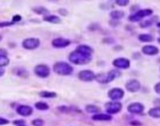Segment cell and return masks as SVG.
Segmentation results:
<instances>
[{
    "instance_id": "1",
    "label": "cell",
    "mask_w": 160,
    "mask_h": 126,
    "mask_svg": "<svg viewBox=\"0 0 160 126\" xmlns=\"http://www.w3.org/2000/svg\"><path fill=\"white\" fill-rule=\"evenodd\" d=\"M70 62L74 63L75 65H86L90 63L92 59L91 55H86L76 50L73 51L68 56Z\"/></svg>"
},
{
    "instance_id": "2",
    "label": "cell",
    "mask_w": 160,
    "mask_h": 126,
    "mask_svg": "<svg viewBox=\"0 0 160 126\" xmlns=\"http://www.w3.org/2000/svg\"><path fill=\"white\" fill-rule=\"evenodd\" d=\"M53 71L59 75L62 76H67L71 75L74 72V68L69 63L64 62V61H58L56 62L54 66H53Z\"/></svg>"
},
{
    "instance_id": "3",
    "label": "cell",
    "mask_w": 160,
    "mask_h": 126,
    "mask_svg": "<svg viewBox=\"0 0 160 126\" xmlns=\"http://www.w3.org/2000/svg\"><path fill=\"white\" fill-rule=\"evenodd\" d=\"M120 76H121V73L118 70H111L106 74L103 73L95 75V80L101 84H109Z\"/></svg>"
},
{
    "instance_id": "4",
    "label": "cell",
    "mask_w": 160,
    "mask_h": 126,
    "mask_svg": "<svg viewBox=\"0 0 160 126\" xmlns=\"http://www.w3.org/2000/svg\"><path fill=\"white\" fill-rule=\"evenodd\" d=\"M153 14V10L151 9H143V10H138L137 12H134L133 14H131L128 17V20L130 22H140L142 19L151 16Z\"/></svg>"
},
{
    "instance_id": "5",
    "label": "cell",
    "mask_w": 160,
    "mask_h": 126,
    "mask_svg": "<svg viewBox=\"0 0 160 126\" xmlns=\"http://www.w3.org/2000/svg\"><path fill=\"white\" fill-rule=\"evenodd\" d=\"M104 108L105 111L109 115H114V114H118L122 108H123V104L120 102H108L104 104Z\"/></svg>"
},
{
    "instance_id": "6",
    "label": "cell",
    "mask_w": 160,
    "mask_h": 126,
    "mask_svg": "<svg viewBox=\"0 0 160 126\" xmlns=\"http://www.w3.org/2000/svg\"><path fill=\"white\" fill-rule=\"evenodd\" d=\"M34 74L40 78H46L50 75V68L45 64L36 65L34 68Z\"/></svg>"
},
{
    "instance_id": "7",
    "label": "cell",
    "mask_w": 160,
    "mask_h": 126,
    "mask_svg": "<svg viewBox=\"0 0 160 126\" xmlns=\"http://www.w3.org/2000/svg\"><path fill=\"white\" fill-rule=\"evenodd\" d=\"M41 44V41L37 38H27L23 41L22 46L27 50H35Z\"/></svg>"
},
{
    "instance_id": "8",
    "label": "cell",
    "mask_w": 160,
    "mask_h": 126,
    "mask_svg": "<svg viewBox=\"0 0 160 126\" xmlns=\"http://www.w3.org/2000/svg\"><path fill=\"white\" fill-rule=\"evenodd\" d=\"M108 96L113 102H118V101H120L121 99L124 98V90L123 89H121V88H114V89H111L108 92Z\"/></svg>"
},
{
    "instance_id": "9",
    "label": "cell",
    "mask_w": 160,
    "mask_h": 126,
    "mask_svg": "<svg viewBox=\"0 0 160 126\" xmlns=\"http://www.w3.org/2000/svg\"><path fill=\"white\" fill-rule=\"evenodd\" d=\"M112 64L118 69L126 70L130 67V60L125 57H119L112 61Z\"/></svg>"
},
{
    "instance_id": "10",
    "label": "cell",
    "mask_w": 160,
    "mask_h": 126,
    "mask_svg": "<svg viewBox=\"0 0 160 126\" xmlns=\"http://www.w3.org/2000/svg\"><path fill=\"white\" fill-rule=\"evenodd\" d=\"M95 75H96L90 70H83V71L79 72L78 78H79V80L84 81V82H90L95 79Z\"/></svg>"
},
{
    "instance_id": "11",
    "label": "cell",
    "mask_w": 160,
    "mask_h": 126,
    "mask_svg": "<svg viewBox=\"0 0 160 126\" xmlns=\"http://www.w3.org/2000/svg\"><path fill=\"white\" fill-rule=\"evenodd\" d=\"M140 88H141L140 82L137 79H131V80L127 81L125 84L126 90H128L129 92H132V93L138 92L140 90Z\"/></svg>"
},
{
    "instance_id": "12",
    "label": "cell",
    "mask_w": 160,
    "mask_h": 126,
    "mask_svg": "<svg viewBox=\"0 0 160 126\" xmlns=\"http://www.w3.org/2000/svg\"><path fill=\"white\" fill-rule=\"evenodd\" d=\"M127 110L131 114H141L144 111V105L138 102L132 103L127 106Z\"/></svg>"
},
{
    "instance_id": "13",
    "label": "cell",
    "mask_w": 160,
    "mask_h": 126,
    "mask_svg": "<svg viewBox=\"0 0 160 126\" xmlns=\"http://www.w3.org/2000/svg\"><path fill=\"white\" fill-rule=\"evenodd\" d=\"M16 112H17V114H19L22 117H29L33 113V108L29 105L21 104L16 108Z\"/></svg>"
},
{
    "instance_id": "14",
    "label": "cell",
    "mask_w": 160,
    "mask_h": 126,
    "mask_svg": "<svg viewBox=\"0 0 160 126\" xmlns=\"http://www.w3.org/2000/svg\"><path fill=\"white\" fill-rule=\"evenodd\" d=\"M71 44V41L64 38H56L52 41V45L55 48H65Z\"/></svg>"
},
{
    "instance_id": "15",
    "label": "cell",
    "mask_w": 160,
    "mask_h": 126,
    "mask_svg": "<svg viewBox=\"0 0 160 126\" xmlns=\"http://www.w3.org/2000/svg\"><path fill=\"white\" fill-rule=\"evenodd\" d=\"M142 53L146 56H155L159 53V50L156 46L154 45H151V44H147L144 45L141 49Z\"/></svg>"
},
{
    "instance_id": "16",
    "label": "cell",
    "mask_w": 160,
    "mask_h": 126,
    "mask_svg": "<svg viewBox=\"0 0 160 126\" xmlns=\"http://www.w3.org/2000/svg\"><path fill=\"white\" fill-rule=\"evenodd\" d=\"M91 119L95 121H109L112 119V117L109 114H103V113H98L94 114Z\"/></svg>"
},
{
    "instance_id": "17",
    "label": "cell",
    "mask_w": 160,
    "mask_h": 126,
    "mask_svg": "<svg viewBox=\"0 0 160 126\" xmlns=\"http://www.w3.org/2000/svg\"><path fill=\"white\" fill-rule=\"evenodd\" d=\"M43 21L48 22L50 24H61V19L57 15H45L43 17Z\"/></svg>"
},
{
    "instance_id": "18",
    "label": "cell",
    "mask_w": 160,
    "mask_h": 126,
    "mask_svg": "<svg viewBox=\"0 0 160 126\" xmlns=\"http://www.w3.org/2000/svg\"><path fill=\"white\" fill-rule=\"evenodd\" d=\"M75 50L78 51V52H81L83 54H86V55H91L93 53L92 48L90 47L89 45H86V44H80V45H78Z\"/></svg>"
},
{
    "instance_id": "19",
    "label": "cell",
    "mask_w": 160,
    "mask_h": 126,
    "mask_svg": "<svg viewBox=\"0 0 160 126\" xmlns=\"http://www.w3.org/2000/svg\"><path fill=\"white\" fill-rule=\"evenodd\" d=\"M13 73H14V75H18V76H20L22 78H27L28 75H29V73L26 69L20 68V67L14 68L13 69Z\"/></svg>"
},
{
    "instance_id": "20",
    "label": "cell",
    "mask_w": 160,
    "mask_h": 126,
    "mask_svg": "<svg viewBox=\"0 0 160 126\" xmlns=\"http://www.w3.org/2000/svg\"><path fill=\"white\" fill-rule=\"evenodd\" d=\"M58 109L61 111V112H63V113H76V112H80V110L76 107H73V106H59Z\"/></svg>"
},
{
    "instance_id": "21",
    "label": "cell",
    "mask_w": 160,
    "mask_h": 126,
    "mask_svg": "<svg viewBox=\"0 0 160 126\" xmlns=\"http://www.w3.org/2000/svg\"><path fill=\"white\" fill-rule=\"evenodd\" d=\"M109 15L114 21H118V20H121L122 18L124 17V12H123V11H112Z\"/></svg>"
},
{
    "instance_id": "22",
    "label": "cell",
    "mask_w": 160,
    "mask_h": 126,
    "mask_svg": "<svg viewBox=\"0 0 160 126\" xmlns=\"http://www.w3.org/2000/svg\"><path fill=\"white\" fill-rule=\"evenodd\" d=\"M148 115L153 119H160V106L151 108L148 111Z\"/></svg>"
},
{
    "instance_id": "23",
    "label": "cell",
    "mask_w": 160,
    "mask_h": 126,
    "mask_svg": "<svg viewBox=\"0 0 160 126\" xmlns=\"http://www.w3.org/2000/svg\"><path fill=\"white\" fill-rule=\"evenodd\" d=\"M40 97L41 98H46V99H51V98H56L58 96L57 92H53V91H46L42 90L39 93Z\"/></svg>"
},
{
    "instance_id": "24",
    "label": "cell",
    "mask_w": 160,
    "mask_h": 126,
    "mask_svg": "<svg viewBox=\"0 0 160 126\" xmlns=\"http://www.w3.org/2000/svg\"><path fill=\"white\" fill-rule=\"evenodd\" d=\"M85 109L88 113H92V114H98L101 110L100 107L95 104H88V105H86Z\"/></svg>"
},
{
    "instance_id": "25",
    "label": "cell",
    "mask_w": 160,
    "mask_h": 126,
    "mask_svg": "<svg viewBox=\"0 0 160 126\" xmlns=\"http://www.w3.org/2000/svg\"><path fill=\"white\" fill-rule=\"evenodd\" d=\"M10 58L6 55H0V68H4L10 64Z\"/></svg>"
},
{
    "instance_id": "26",
    "label": "cell",
    "mask_w": 160,
    "mask_h": 126,
    "mask_svg": "<svg viewBox=\"0 0 160 126\" xmlns=\"http://www.w3.org/2000/svg\"><path fill=\"white\" fill-rule=\"evenodd\" d=\"M138 40L142 42H151L154 40V38L151 34H140L138 35Z\"/></svg>"
},
{
    "instance_id": "27",
    "label": "cell",
    "mask_w": 160,
    "mask_h": 126,
    "mask_svg": "<svg viewBox=\"0 0 160 126\" xmlns=\"http://www.w3.org/2000/svg\"><path fill=\"white\" fill-rule=\"evenodd\" d=\"M35 107L38 109V110H41V111H45V110H48L49 109V104L44 103V102H37L35 104Z\"/></svg>"
},
{
    "instance_id": "28",
    "label": "cell",
    "mask_w": 160,
    "mask_h": 126,
    "mask_svg": "<svg viewBox=\"0 0 160 126\" xmlns=\"http://www.w3.org/2000/svg\"><path fill=\"white\" fill-rule=\"evenodd\" d=\"M32 11L36 13V14H46L48 12V10L45 9L44 7L41 6H38V7H34L32 9Z\"/></svg>"
},
{
    "instance_id": "29",
    "label": "cell",
    "mask_w": 160,
    "mask_h": 126,
    "mask_svg": "<svg viewBox=\"0 0 160 126\" xmlns=\"http://www.w3.org/2000/svg\"><path fill=\"white\" fill-rule=\"evenodd\" d=\"M153 20H154V18H153V19H148V20H142V22H140V27H142V28H147V27H151V26L153 24Z\"/></svg>"
},
{
    "instance_id": "30",
    "label": "cell",
    "mask_w": 160,
    "mask_h": 126,
    "mask_svg": "<svg viewBox=\"0 0 160 126\" xmlns=\"http://www.w3.org/2000/svg\"><path fill=\"white\" fill-rule=\"evenodd\" d=\"M116 4L120 7H125L129 4V0H117Z\"/></svg>"
},
{
    "instance_id": "31",
    "label": "cell",
    "mask_w": 160,
    "mask_h": 126,
    "mask_svg": "<svg viewBox=\"0 0 160 126\" xmlns=\"http://www.w3.org/2000/svg\"><path fill=\"white\" fill-rule=\"evenodd\" d=\"M44 124V121L41 119H36L32 121L33 126H42Z\"/></svg>"
},
{
    "instance_id": "32",
    "label": "cell",
    "mask_w": 160,
    "mask_h": 126,
    "mask_svg": "<svg viewBox=\"0 0 160 126\" xmlns=\"http://www.w3.org/2000/svg\"><path fill=\"white\" fill-rule=\"evenodd\" d=\"M12 123L16 126H25L26 125V120L25 119H15L12 121Z\"/></svg>"
},
{
    "instance_id": "33",
    "label": "cell",
    "mask_w": 160,
    "mask_h": 126,
    "mask_svg": "<svg viewBox=\"0 0 160 126\" xmlns=\"http://www.w3.org/2000/svg\"><path fill=\"white\" fill-rule=\"evenodd\" d=\"M12 25H14V23H12V22H8V21L0 22V28H2V27H11Z\"/></svg>"
},
{
    "instance_id": "34",
    "label": "cell",
    "mask_w": 160,
    "mask_h": 126,
    "mask_svg": "<svg viewBox=\"0 0 160 126\" xmlns=\"http://www.w3.org/2000/svg\"><path fill=\"white\" fill-rule=\"evenodd\" d=\"M10 123V120L3 118V117H0V126H2V125H6V124H9Z\"/></svg>"
},
{
    "instance_id": "35",
    "label": "cell",
    "mask_w": 160,
    "mask_h": 126,
    "mask_svg": "<svg viewBox=\"0 0 160 126\" xmlns=\"http://www.w3.org/2000/svg\"><path fill=\"white\" fill-rule=\"evenodd\" d=\"M21 20H22V16L17 14V15H14V16H13V18H12V22L15 24L16 22H20Z\"/></svg>"
},
{
    "instance_id": "36",
    "label": "cell",
    "mask_w": 160,
    "mask_h": 126,
    "mask_svg": "<svg viewBox=\"0 0 160 126\" xmlns=\"http://www.w3.org/2000/svg\"><path fill=\"white\" fill-rule=\"evenodd\" d=\"M153 90H154V91H155L157 94H160V82H158V83H156V84L154 85Z\"/></svg>"
},
{
    "instance_id": "37",
    "label": "cell",
    "mask_w": 160,
    "mask_h": 126,
    "mask_svg": "<svg viewBox=\"0 0 160 126\" xmlns=\"http://www.w3.org/2000/svg\"><path fill=\"white\" fill-rule=\"evenodd\" d=\"M59 13L61 14V15H63V16H66V15L68 14V12H67V10H65V9H60V10H59Z\"/></svg>"
},
{
    "instance_id": "38",
    "label": "cell",
    "mask_w": 160,
    "mask_h": 126,
    "mask_svg": "<svg viewBox=\"0 0 160 126\" xmlns=\"http://www.w3.org/2000/svg\"><path fill=\"white\" fill-rule=\"evenodd\" d=\"M131 124H132L133 126H141V122L137 121V120H133V121H131Z\"/></svg>"
},
{
    "instance_id": "39",
    "label": "cell",
    "mask_w": 160,
    "mask_h": 126,
    "mask_svg": "<svg viewBox=\"0 0 160 126\" xmlns=\"http://www.w3.org/2000/svg\"><path fill=\"white\" fill-rule=\"evenodd\" d=\"M5 75V70L3 68H0V77Z\"/></svg>"
},
{
    "instance_id": "40",
    "label": "cell",
    "mask_w": 160,
    "mask_h": 126,
    "mask_svg": "<svg viewBox=\"0 0 160 126\" xmlns=\"http://www.w3.org/2000/svg\"><path fill=\"white\" fill-rule=\"evenodd\" d=\"M156 27H159V28H160V22H158V23H157V24H156Z\"/></svg>"
},
{
    "instance_id": "41",
    "label": "cell",
    "mask_w": 160,
    "mask_h": 126,
    "mask_svg": "<svg viewBox=\"0 0 160 126\" xmlns=\"http://www.w3.org/2000/svg\"><path fill=\"white\" fill-rule=\"evenodd\" d=\"M157 41H158V42H159V43H160V37H159V38H158V39H157Z\"/></svg>"
},
{
    "instance_id": "42",
    "label": "cell",
    "mask_w": 160,
    "mask_h": 126,
    "mask_svg": "<svg viewBox=\"0 0 160 126\" xmlns=\"http://www.w3.org/2000/svg\"><path fill=\"white\" fill-rule=\"evenodd\" d=\"M158 62H160V58H159V59H158Z\"/></svg>"
},
{
    "instance_id": "43",
    "label": "cell",
    "mask_w": 160,
    "mask_h": 126,
    "mask_svg": "<svg viewBox=\"0 0 160 126\" xmlns=\"http://www.w3.org/2000/svg\"><path fill=\"white\" fill-rule=\"evenodd\" d=\"M159 34H160V30H159Z\"/></svg>"
},
{
    "instance_id": "44",
    "label": "cell",
    "mask_w": 160,
    "mask_h": 126,
    "mask_svg": "<svg viewBox=\"0 0 160 126\" xmlns=\"http://www.w3.org/2000/svg\"><path fill=\"white\" fill-rule=\"evenodd\" d=\"M25 126H26V125H25Z\"/></svg>"
}]
</instances>
